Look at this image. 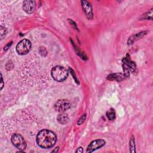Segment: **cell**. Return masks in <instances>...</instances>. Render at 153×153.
Wrapping results in <instances>:
<instances>
[{
  "label": "cell",
  "mask_w": 153,
  "mask_h": 153,
  "mask_svg": "<svg viewBox=\"0 0 153 153\" xmlns=\"http://www.w3.org/2000/svg\"><path fill=\"white\" fill-rule=\"evenodd\" d=\"M36 143L43 148H50L53 147L57 141L56 136L51 130L43 129L38 133L36 138Z\"/></svg>",
  "instance_id": "1"
},
{
  "label": "cell",
  "mask_w": 153,
  "mask_h": 153,
  "mask_svg": "<svg viewBox=\"0 0 153 153\" xmlns=\"http://www.w3.org/2000/svg\"><path fill=\"white\" fill-rule=\"evenodd\" d=\"M51 75L55 81L62 82L67 79L68 71L63 66H56L52 69Z\"/></svg>",
  "instance_id": "2"
},
{
  "label": "cell",
  "mask_w": 153,
  "mask_h": 153,
  "mask_svg": "<svg viewBox=\"0 0 153 153\" xmlns=\"http://www.w3.org/2000/svg\"><path fill=\"white\" fill-rule=\"evenodd\" d=\"M11 142L13 145L20 151L26 149L27 144L22 136L18 133H15L11 137Z\"/></svg>",
  "instance_id": "3"
},
{
  "label": "cell",
  "mask_w": 153,
  "mask_h": 153,
  "mask_svg": "<svg viewBox=\"0 0 153 153\" xmlns=\"http://www.w3.org/2000/svg\"><path fill=\"white\" fill-rule=\"evenodd\" d=\"M31 46V43L29 40L24 39L17 44L16 50L19 54L25 55L30 51Z\"/></svg>",
  "instance_id": "4"
},
{
  "label": "cell",
  "mask_w": 153,
  "mask_h": 153,
  "mask_svg": "<svg viewBox=\"0 0 153 153\" xmlns=\"http://www.w3.org/2000/svg\"><path fill=\"white\" fill-rule=\"evenodd\" d=\"M70 102L66 99H61L56 102L54 105V109L59 112H64L71 108Z\"/></svg>",
  "instance_id": "5"
},
{
  "label": "cell",
  "mask_w": 153,
  "mask_h": 153,
  "mask_svg": "<svg viewBox=\"0 0 153 153\" xmlns=\"http://www.w3.org/2000/svg\"><path fill=\"white\" fill-rule=\"evenodd\" d=\"M105 141L103 139H97L92 141L88 146L86 152H92L96 149H98L102 147L105 144Z\"/></svg>",
  "instance_id": "6"
},
{
  "label": "cell",
  "mask_w": 153,
  "mask_h": 153,
  "mask_svg": "<svg viewBox=\"0 0 153 153\" xmlns=\"http://www.w3.org/2000/svg\"><path fill=\"white\" fill-rule=\"evenodd\" d=\"M36 7L35 1H25L23 3V9L28 14H32L34 12Z\"/></svg>",
  "instance_id": "7"
},
{
  "label": "cell",
  "mask_w": 153,
  "mask_h": 153,
  "mask_svg": "<svg viewBox=\"0 0 153 153\" xmlns=\"http://www.w3.org/2000/svg\"><path fill=\"white\" fill-rule=\"evenodd\" d=\"M82 6L84 10V11L87 16V19H92L93 18V12H92V7L90 4L86 1H82Z\"/></svg>",
  "instance_id": "8"
},
{
  "label": "cell",
  "mask_w": 153,
  "mask_h": 153,
  "mask_svg": "<svg viewBox=\"0 0 153 153\" xmlns=\"http://www.w3.org/2000/svg\"><path fill=\"white\" fill-rule=\"evenodd\" d=\"M124 75L121 73H116L112 74L109 75L107 76V80H111V81H117L120 82L124 79Z\"/></svg>",
  "instance_id": "9"
},
{
  "label": "cell",
  "mask_w": 153,
  "mask_h": 153,
  "mask_svg": "<svg viewBox=\"0 0 153 153\" xmlns=\"http://www.w3.org/2000/svg\"><path fill=\"white\" fill-rule=\"evenodd\" d=\"M57 121L62 124H65L69 122V117L68 115L64 112H61L57 117Z\"/></svg>",
  "instance_id": "10"
},
{
  "label": "cell",
  "mask_w": 153,
  "mask_h": 153,
  "mask_svg": "<svg viewBox=\"0 0 153 153\" xmlns=\"http://www.w3.org/2000/svg\"><path fill=\"white\" fill-rule=\"evenodd\" d=\"M123 64H124L126 65H127L128 67L129 68L130 70H131L132 71H135V69H136V65L133 62H131L130 61V59H129L127 58L124 59H123Z\"/></svg>",
  "instance_id": "11"
},
{
  "label": "cell",
  "mask_w": 153,
  "mask_h": 153,
  "mask_svg": "<svg viewBox=\"0 0 153 153\" xmlns=\"http://www.w3.org/2000/svg\"><path fill=\"white\" fill-rule=\"evenodd\" d=\"M107 116L109 120H113L116 119V112L113 109H109L107 112Z\"/></svg>",
  "instance_id": "12"
},
{
  "label": "cell",
  "mask_w": 153,
  "mask_h": 153,
  "mask_svg": "<svg viewBox=\"0 0 153 153\" xmlns=\"http://www.w3.org/2000/svg\"><path fill=\"white\" fill-rule=\"evenodd\" d=\"M130 151L131 152H135V138L132 136L130 141Z\"/></svg>",
  "instance_id": "13"
},
{
  "label": "cell",
  "mask_w": 153,
  "mask_h": 153,
  "mask_svg": "<svg viewBox=\"0 0 153 153\" xmlns=\"http://www.w3.org/2000/svg\"><path fill=\"white\" fill-rule=\"evenodd\" d=\"M123 69H124V76H126V77H127V76H129V71H130V69L128 67L127 65H126V64H123Z\"/></svg>",
  "instance_id": "14"
},
{
  "label": "cell",
  "mask_w": 153,
  "mask_h": 153,
  "mask_svg": "<svg viewBox=\"0 0 153 153\" xmlns=\"http://www.w3.org/2000/svg\"><path fill=\"white\" fill-rule=\"evenodd\" d=\"M86 117H87V116H86V114H83V116L79 119V121L77 122L78 125H82L85 122V120L86 119Z\"/></svg>",
  "instance_id": "15"
},
{
  "label": "cell",
  "mask_w": 153,
  "mask_h": 153,
  "mask_svg": "<svg viewBox=\"0 0 153 153\" xmlns=\"http://www.w3.org/2000/svg\"><path fill=\"white\" fill-rule=\"evenodd\" d=\"M1 88H0V90H2L3 87H4V82H3V76H2V74H1Z\"/></svg>",
  "instance_id": "16"
},
{
  "label": "cell",
  "mask_w": 153,
  "mask_h": 153,
  "mask_svg": "<svg viewBox=\"0 0 153 153\" xmlns=\"http://www.w3.org/2000/svg\"><path fill=\"white\" fill-rule=\"evenodd\" d=\"M70 69V71H71V73L74 75V78L75 79V80H76V82H78V80H77V79H76V76H75V73L74 72V71H73V70H72L71 69Z\"/></svg>",
  "instance_id": "17"
},
{
  "label": "cell",
  "mask_w": 153,
  "mask_h": 153,
  "mask_svg": "<svg viewBox=\"0 0 153 153\" xmlns=\"http://www.w3.org/2000/svg\"><path fill=\"white\" fill-rule=\"evenodd\" d=\"M83 148L82 147H80L77 150H76V152H79V153H82V152H83Z\"/></svg>",
  "instance_id": "18"
},
{
  "label": "cell",
  "mask_w": 153,
  "mask_h": 153,
  "mask_svg": "<svg viewBox=\"0 0 153 153\" xmlns=\"http://www.w3.org/2000/svg\"><path fill=\"white\" fill-rule=\"evenodd\" d=\"M59 147H57V148H56V149H54V150H53L52 151V152H57L59 151Z\"/></svg>",
  "instance_id": "19"
}]
</instances>
